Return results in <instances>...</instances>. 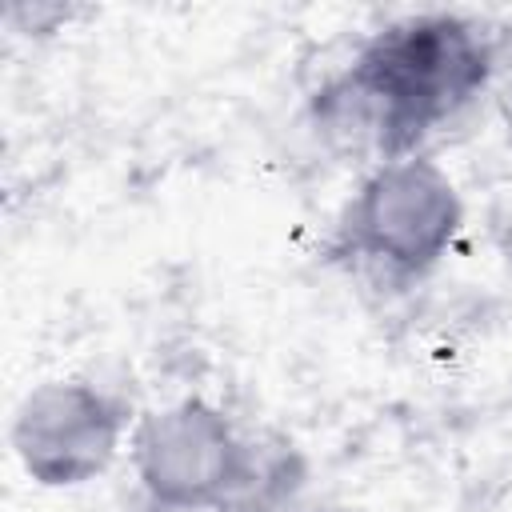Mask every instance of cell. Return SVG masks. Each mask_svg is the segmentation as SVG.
<instances>
[{"label":"cell","instance_id":"obj_1","mask_svg":"<svg viewBox=\"0 0 512 512\" xmlns=\"http://www.w3.org/2000/svg\"><path fill=\"white\" fill-rule=\"evenodd\" d=\"M492 72V40L468 16H404L372 32L352 64L316 88L312 124L340 152L400 160L460 116Z\"/></svg>","mask_w":512,"mask_h":512},{"label":"cell","instance_id":"obj_2","mask_svg":"<svg viewBox=\"0 0 512 512\" xmlns=\"http://www.w3.org/2000/svg\"><path fill=\"white\" fill-rule=\"evenodd\" d=\"M464 200L424 152L376 164L336 224V252L392 284L424 280L456 244Z\"/></svg>","mask_w":512,"mask_h":512},{"label":"cell","instance_id":"obj_3","mask_svg":"<svg viewBox=\"0 0 512 512\" xmlns=\"http://www.w3.org/2000/svg\"><path fill=\"white\" fill-rule=\"evenodd\" d=\"M132 428V404L84 376H56L24 392L12 412V452L40 488H80L112 468Z\"/></svg>","mask_w":512,"mask_h":512},{"label":"cell","instance_id":"obj_4","mask_svg":"<svg viewBox=\"0 0 512 512\" xmlns=\"http://www.w3.org/2000/svg\"><path fill=\"white\" fill-rule=\"evenodd\" d=\"M252 452L256 444L204 396L164 404L132 428V468L148 504L232 500L244 488Z\"/></svg>","mask_w":512,"mask_h":512},{"label":"cell","instance_id":"obj_5","mask_svg":"<svg viewBox=\"0 0 512 512\" xmlns=\"http://www.w3.org/2000/svg\"><path fill=\"white\" fill-rule=\"evenodd\" d=\"M144 512H236L232 500H208V504H148L144 500Z\"/></svg>","mask_w":512,"mask_h":512},{"label":"cell","instance_id":"obj_6","mask_svg":"<svg viewBox=\"0 0 512 512\" xmlns=\"http://www.w3.org/2000/svg\"><path fill=\"white\" fill-rule=\"evenodd\" d=\"M316 512H364V508H352V504H324V508H316Z\"/></svg>","mask_w":512,"mask_h":512}]
</instances>
